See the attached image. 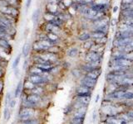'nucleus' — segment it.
Segmentation results:
<instances>
[{
    "label": "nucleus",
    "instance_id": "c03bdc74",
    "mask_svg": "<svg viewBox=\"0 0 133 124\" xmlns=\"http://www.w3.org/2000/svg\"><path fill=\"white\" fill-rule=\"evenodd\" d=\"M68 124H72V123H68Z\"/></svg>",
    "mask_w": 133,
    "mask_h": 124
},
{
    "label": "nucleus",
    "instance_id": "a19ab883",
    "mask_svg": "<svg viewBox=\"0 0 133 124\" xmlns=\"http://www.w3.org/2000/svg\"><path fill=\"white\" fill-rule=\"evenodd\" d=\"M3 76H4V71H3V69H0V80H3Z\"/></svg>",
    "mask_w": 133,
    "mask_h": 124
},
{
    "label": "nucleus",
    "instance_id": "37998d69",
    "mask_svg": "<svg viewBox=\"0 0 133 124\" xmlns=\"http://www.w3.org/2000/svg\"><path fill=\"white\" fill-rule=\"evenodd\" d=\"M117 10H118V7H117V6H115V7H113V12H114V13H115V12H117Z\"/></svg>",
    "mask_w": 133,
    "mask_h": 124
},
{
    "label": "nucleus",
    "instance_id": "ea45409f",
    "mask_svg": "<svg viewBox=\"0 0 133 124\" xmlns=\"http://www.w3.org/2000/svg\"><path fill=\"white\" fill-rule=\"evenodd\" d=\"M28 59H26V60H24L23 66V69H26V67L28 66Z\"/></svg>",
    "mask_w": 133,
    "mask_h": 124
},
{
    "label": "nucleus",
    "instance_id": "ddd939ff",
    "mask_svg": "<svg viewBox=\"0 0 133 124\" xmlns=\"http://www.w3.org/2000/svg\"><path fill=\"white\" fill-rule=\"evenodd\" d=\"M47 37H48V40L51 42L52 45H56L57 44V42H59V36H58L57 34H55V33H53V32H48L47 33Z\"/></svg>",
    "mask_w": 133,
    "mask_h": 124
},
{
    "label": "nucleus",
    "instance_id": "7ed1b4c3",
    "mask_svg": "<svg viewBox=\"0 0 133 124\" xmlns=\"http://www.w3.org/2000/svg\"><path fill=\"white\" fill-rule=\"evenodd\" d=\"M99 60H102V53H100L97 51H89L87 52L85 56V61L87 63L94 62Z\"/></svg>",
    "mask_w": 133,
    "mask_h": 124
},
{
    "label": "nucleus",
    "instance_id": "79ce46f5",
    "mask_svg": "<svg viewBox=\"0 0 133 124\" xmlns=\"http://www.w3.org/2000/svg\"><path fill=\"white\" fill-rule=\"evenodd\" d=\"M99 99H100V94H97V97H96L95 103H98V101H99Z\"/></svg>",
    "mask_w": 133,
    "mask_h": 124
},
{
    "label": "nucleus",
    "instance_id": "72a5a7b5",
    "mask_svg": "<svg viewBox=\"0 0 133 124\" xmlns=\"http://www.w3.org/2000/svg\"><path fill=\"white\" fill-rule=\"evenodd\" d=\"M122 4H133V0H122Z\"/></svg>",
    "mask_w": 133,
    "mask_h": 124
},
{
    "label": "nucleus",
    "instance_id": "1a4fd4ad",
    "mask_svg": "<svg viewBox=\"0 0 133 124\" xmlns=\"http://www.w3.org/2000/svg\"><path fill=\"white\" fill-rule=\"evenodd\" d=\"M91 96H76L75 95V101L80 103L85 107H88L91 102Z\"/></svg>",
    "mask_w": 133,
    "mask_h": 124
},
{
    "label": "nucleus",
    "instance_id": "f3484780",
    "mask_svg": "<svg viewBox=\"0 0 133 124\" xmlns=\"http://www.w3.org/2000/svg\"><path fill=\"white\" fill-rule=\"evenodd\" d=\"M41 121L39 118H33L28 120H25V121L19 122V124H40Z\"/></svg>",
    "mask_w": 133,
    "mask_h": 124
},
{
    "label": "nucleus",
    "instance_id": "6e6552de",
    "mask_svg": "<svg viewBox=\"0 0 133 124\" xmlns=\"http://www.w3.org/2000/svg\"><path fill=\"white\" fill-rule=\"evenodd\" d=\"M87 107H80V109H75L72 113V117L85 118L87 115Z\"/></svg>",
    "mask_w": 133,
    "mask_h": 124
},
{
    "label": "nucleus",
    "instance_id": "0eeeda50",
    "mask_svg": "<svg viewBox=\"0 0 133 124\" xmlns=\"http://www.w3.org/2000/svg\"><path fill=\"white\" fill-rule=\"evenodd\" d=\"M115 39H126L133 37L132 31H118L115 36Z\"/></svg>",
    "mask_w": 133,
    "mask_h": 124
},
{
    "label": "nucleus",
    "instance_id": "f03ea898",
    "mask_svg": "<svg viewBox=\"0 0 133 124\" xmlns=\"http://www.w3.org/2000/svg\"><path fill=\"white\" fill-rule=\"evenodd\" d=\"M51 74L48 76H43V75H35V74H28L26 80L32 82L33 84L36 86H46L48 85L50 81H51Z\"/></svg>",
    "mask_w": 133,
    "mask_h": 124
},
{
    "label": "nucleus",
    "instance_id": "20e7f679",
    "mask_svg": "<svg viewBox=\"0 0 133 124\" xmlns=\"http://www.w3.org/2000/svg\"><path fill=\"white\" fill-rule=\"evenodd\" d=\"M92 94V89L87 88L86 86L79 84L75 89V95L76 96H91Z\"/></svg>",
    "mask_w": 133,
    "mask_h": 124
},
{
    "label": "nucleus",
    "instance_id": "412c9836",
    "mask_svg": "<svg viewBox=\"0 0 133 124\" xmlns=\"http://www.w3.org/2000/svg\"><path fill=\"white\" fill-rule=\"evenodd\" d=\"M0 47L6 50V51H8V50H10L11 49V45L10 44L8 43V41L4 39V38H0Z\"/></svg>",
    "mask_w": 133,
    "mask_h": 124
},
{
    "label": "nucleus",
    "instance_id": "aec40b11",
    "mask_svg": "<svg viewBox=\"0 0 133 124\" xmlns=\"http://www.w3.org/2000/svg\"><path fill=\"white\" fill-rule=\"evenodd\" d=\"M29 51H30V45L29 43H25L23 45L22 48V55L24 58H27L29 55Z\"/></svg>",
    "mask_w": 133,
    "mask_h": 124
},
{
    "label": "nucleus",
    "instance_id": "dca6fc26",
    "mask_svg": "<svg viewBox=\"0 0 133 124\" xmlns=\"http://www.w3.org/2000/svg\"><path fill=\"white\" fill-rule=\"evenodd\" d=\"M107 33L105 32H95L92 31L91 32V39L92 40H97V39H100L102 38L104 36H107Z\"/></svg>",
    "mask_w": 133,
    "mask_h": 124
},
{
    "label": "nucleus",
    "instance_id": "c756f323",
    "mask_svg": "<svg viewBox=\"0 0 133 124\" xmlns=\"http://www.w3.org/2000/svg\"><path fill=\"white\" fill-rule=\"evenodd\" d=\"M74 107H73V104H68V106H66V107L65 109V112L64 113H66V114H69V113H73L74 112Z\"/></svg>",
    "mask_w": 133,
    "mask_h": 124
},
{
    "label": "nucleus",
    "instance_id": "e433bc0d",
    "mask_svg": "<svg viewBox=\"0 0 133 124\" xmlns=\"http://www.w3.org/2000/svg\"><path fill=\"white\" fill-rule=\"evenodd\" d=\"M116 22H117V21H116V18H112L111 19V27H114L116 25Z\"/></svg>",
    "mask_w": 133,
    "mask_h": 124
},
{
    "label": "nucleus",
    "instance_id": "5701e85b",
    "mask_svg": "<svg viewBox=\"0 0 133 124\" xmlns=\"http://www.w3.org/2000/svg\"><path fill=\"white\" fill-rule=\"evenodd\" d=\"M85 118H74L72 117L69 121V123L72 124H84Z\"/></svg>",
    "mask_w": 133,
    "mask_h": 124
},
{
    "label": "nucleus",
    "instance_id": "423d86ee",
    "mask_svg": "<svg viewBox=\"0 0 133 124\" xmlns=\"http://www.w3.org/2000/svg\"><path fill=\"white\" fill-rule=\"evenodd\" d=\"M94 11H96L98 13H104L108 7H109V4L108 3H96L94 5H91V7Z\"/></svg>",
    "mask_w": 133,
    "mask_h": 124
},
{
    "label": "nucleus",
    "instance_id": "9d476101",
    "mask_svg": "<svg viewBox=\"0 0 133 124\" xmlns=\"http://www.w3.org/2000/svg\"><path fill=\"white\" fill-rule=\"evenodd\" d=\"M102 71V67H101V68H98L97 69L93 70V71H91V72L87 73L84 74V75L90 78V79H92V80H97L100 77V75H101Z\"/></svg>",
    "mask_w": 133,
    "mask_h": 124
},
{
    "label": "nucleus",
    "instance_id": "2eb2a0df",
    "mask_svg": "<svg viewBox=\"0 0 133 124\" xmlns=\"http://www.w3.org/2000/svg\"><path fill=\"white\" fill-rule=\"evenodd\" d=\"M122 16L123 17L124 20L133 19V7L122 10Z\"/></svg>",
    "mask_w": 133,
    "mask_h": 124
},
{
    "label": "nucleus",
    "instance_id": "2f4dec72",
    "mask_svg": "<svg viewBox=\"0 0 133 124\" xmlns=\"http://www.w3.org/2000/svg\"><path fill=\"white\" fill-rule=\"evenodd\" d=\"M123 24H126L127 26L133 27V19H129V20H124Z\"/></svg>",
    "mask_w": 133,
    "mask_h": 124
},
{
    "label": "nucleus",
    "instance_id": "4c0bfd02",
    "mask_svg": "<svg viewBox=\"0 0 133 124\" xmlns=\"http://www.w3.org/2000/svg\"><path fill=\"white\" fill-rule=\"evenodd\" d=\"M19 74H20L19 69H18V68L15 69H14V75H15V77L18 78V75H19Z\"/></svg>",
    "mask_w": 133,
    "mask_h": 124
},
{
    "label": "nucleus",
    "instance_id": "bb28decb",
    "mask_svg": "<svg viewBox=\"0 0 133 124\" xmlns=\"http://www.w3.org/2000/svg\"><path fill=\"white\" fill-rule=\"evenodd\" d=\"M12 94L10 92V91H8L5 95V104H6L5 107L9 106V103L12 101Z\"/></svg>",
    "mask_w": 133,
    "mask_h": 124
},
{
    "label": "nucleus",
    "instance_id": "9b49d317",
    "mask_svg": "<svg viewBox=\"0 0 133 124\" xmlns=\"http://www.w3.org/2000/svg\"><path fill=\"white\" fill-rule=\"evenodd\" d=\"M37 94V95H40V96H43L45 94V87L44 86H35L32 90H30L28 94Z\"/></svg>",
    "mask_w": 133,
    "mask_h": 124
},
{
    "label": "nucleus",
    "instance_id": "393cba45",
    "mask_svg": "<svg viewBox=\"0 0 133 124\" xmlns=\"http://www.w3.org/2000/svg\"><path fill=\"white\" fill-rule=\"evenodd\" d=\"M39 16H40V9L39 8H37V9H36L34 12H32V22L34 23H37V21H38V19H39Z\"/></svg>",
    "mask_w": 133,
    "mask_h": 124
},
{
    "label": "nucleus",
    "instance_id": "473e14b6",
    "mask_svg": "<svg viewBox=\"0 0 133 124\" xmlns=\"http://www.w3.org/2000/svg\"><path fill=\"white\" fill-rule=\"evenodd\" d=\"M16 103H17V101H16V98H12V101L10 102L9 103V109H14L15 106H16Z\"/></svg>",
    "mask_w": 133,
    "mask_h": 124
},
{
    "label": "nucleus",
    "instance_id": "a211bd4d",
    "mask_svg": "<svg viewBox=\"0 0 133 124\" xmlns=\"http://www.w3.org/2000/svg\"><path fill=\"white\" fill-rule=\"evenodd\" d=\"M91 39V32H82L80 35L78 36V40L81 41H87Z\"/></svg>",
    "mask_w": 133,
    "mask_h": 124
},
{
    "label": "nucleus",
    "instance_id": "4468645a",
    "mask_svg": "<svg viewBox=\"0 0 133 124\" xmlns=\"http://www.w3.org/2000/svg\"><path fill=\"white\" fill-rule=\"evenodd\" d=\"M116 50H118L119 51L125 53V54H129L133 53V42H131V44H129L127 45H125V47H116L115 48Z\"/></svg>",
    "mask_w": 133,
    "mask_h": 124
},
{
    "label": "nucleus",
    "instance_id": "f257e3e1",
    "mask_svg": "<svg viewBox=\"0 0 133 124\" xmlns=\"http://www.w3.org/2000/svg\"><path fill=\"white\" fill-rule=\"evenodd\" d=\"M37 111L34 109H29V107H25L21 106L19 109L18 113V121H25V120H28L33 118H38L37 117Z\"/></svg>",
    "mask_w": 133,
    "mask_h": 124
},
{
    "label": "nucleus",
    "instance_id": "7c9ffc66",
    "mask_svg": "<svg viewBox=\"0 0 133 124\" xmlns=\"http://www.w3.org/2000/svg\"><path fill=\"white\" fill-rule=\"evenodd\" d=\"M62 3H63V5L68 8V7H72L73 4V0H62Z\"/></svg>",
    "mask_w": 133,
    "mask_h": 124
},
{
    "label": "nucleus",
    "instance_id": "6ab92c4d",
    "mask_svg": "<svg viewBox=\"0 0 133 124\" xmlns=\"http://www.w3.org/2000/svg\"><path fill=\"white\" fill-rule=\"evenodd\" d=\"M78 53H79V51L77 47H72L68 51L66 55H68V56H69L70 58H75L77 56Z\"/></svg>",
    "mask_w": 133,
    "mask_h": 124
},
{
    "label": "nucleus",
    "instance_id": "f704fd0d",
    "mask_svg": "<svg viewBox=\"0 0 133 124\" xmlns=\"http://www.w3.org/2000/svg\"><path fill=\"white\" fill-rule=\"evenodd\" d=\"M97 118V112L95 109V110H93V113H92V120L93 121H96Z\"/></svg>",
    "mask_w": 133,
    "mask_h": 124
},
{
    "label": "nucleus",
    "instance_id": "39448f33",
    "mask_svg": "<svg viewBox=\"0 0 133 124\" xmlns=\"http://www.w3.org/2000/svg\"><path fill=\"white\" fill-rule=\"evenodd\" d=\"M97 80H94L92 79H90L85 75L82 76L80 80H79V84L86 86L91 89H93L95 88V86L97 85Z\"/></svg>",
    "mask_w": 133,
    "mask_h": 124
},
{
    "label": "nucleus",
    "instance_id": "b1692460",
    "mask_svg": "<svg viewBox=\"0 0 133 124\" xmlns=\"http://www.w3.org/2000/svg\"><path fill=\"white\" fill-rule=\"evenodd\" d=\"M10 117H11V111L9 107H5L3 110V119L8 122L10 119Z\"/></svg>",
    "mask_w": 133,
    "mask_h": 124
},
{
    "label": "nucleus",
    "instance_id": "cd10ccee",
    "mask_svg": "<svg viewBox=\"0 0 133 124\" xmlns=\"http://www.w3.org/2000/svg\"><path fill=\"white\" fill-rule=\"evenodd\" d=\"M94 41H95L96 44H98V45H105L107 42V36H104V37H102V38L94 40Z\"/></svg>",
    "mask_w": 133,
    "mask_h": 124
},
{
    "label": "nucleus",
    "instance_id": "4be33fe9",
    "mask_svg": "<svg viewBox=\"0 0 133 124\" xmlns=\"http://www.w3.org/2000/svg\"><path fill=\"white\" fill-rule=\"evenodd\" d=\"M94 45H95V41H94V40L91 39V40H89V41H85L84 44H83V48H84V49L86 50V51H89L91 49V47H92Z\"/></svg>",
    "mask_w": 133,
    "mask_h": 124
},
{
    "label": "nucleus",
    "instance_id": "c85d7f7f",
    "mask_svg": "<svg viewBox=\"0 0 133 124\" xmlns=\"http://www.w3.org/2000/svg\"><path fill=\"white\" fill-rule=\"evenodd\" d=\"M72 74L73 75V77L77 78V79H80L82 78V70L80 69V68L79 69H73L72 71Z\"/></svg>",
    "mask_w": 133,
    "mask_h": 124
},
{
    "label": "nucleus",
    "instance_id": "f8f14e48",
    "mask_svg": "<svg viewBox=\"0 0 133 124\" xmlns=\"http://www.w3.org/2000/svg\"><path fill=\"white\" fill-rule=\"evenodd\" d=\"M23 82L20 80L18 84H17L15 90L14 92V98H18L21 96V94H23Z\"/></svg>",
    "mask_w": 133,
    "mask_h": 124
},
{
    "label": "nucleus",
    "instance_id": "c9c22d12",
    "mask_svg": "<svg viewBox=\"0 0 133 124\" xmlns=\"http://www.w3.org/2000/svg\"><path fill=\"white\" fill-rule=\"evenodd\" d=\"M58 2L57 0H48V3H49V4H57Z\"/></svg>",
    "mask_w": 133,
    "mask_h": 124
},
{
    "label": "nucleus",
    "instance_id": "a878e982",
    "mask_svg": "<svg viewBox=\"0 0 133 124\" xmlns=\"http://www.w3.org/2000/svg\"><path fill=\"white\" fill-rule=\"evenodd\" d=\"M21 57H22V55H21V54H18V55L17 56V57L14 59V62H12V68L14 69L18 68V66L20 63V60H21Z\"/></svg>",
    "mask_w": 133,
    "mask_h": 124
},
{
    "label": "nucleus",
    "instance_id": "58836bf2",
    "mask_svg": "<svg viewBox=\"0 0 133 124\" xmlns=\"http://www.w3.org/2000/svg\"><path fill=\"white\" fill-rule=\"evenodd\" d=\"M31 3H32V0H27V2H26V9L27 10L29 8V7H30Z\"/></svg>",
    "mask_w": 133,
    "mask_h": 124
}]
</instances>
